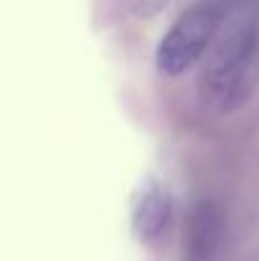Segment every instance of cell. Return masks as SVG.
Segmentation results:
<instances>
[{
	"label": "cell",
	"mask_w": 259,
	"mask_h": 261,
	"mask_svg": "<svg viewBox=\"0 0 259 261\" xmlns=\"http://www.w3.org/2000/svg\"><path fill=\"white\" fill-rule=\"evenodd\" d=\"M257 54L259 15L249 3H237V8L224 18L221 33L201 76L211 107L219 112L244 107L257 82Z\"/></svg>",
	"instance_id": "cell-1"
},
{
	"label": "cell",
	"mask_w": 259,
	"mask_h": 261,
	"mask_svg": "<svg viewBox=\"0 0 259 261\" xmlns=\"http://www.w3.org/2000/svg\"><path fill=\"white\" fill-rule=\"evenodd\" d=\"M219 213L211 203L196 205L191 223H188V254L193 261H206L211 256L216 241H219Z\"/></svg>",
	"instance_id": "cell-4"
},
{
	"label": "cell",
	"mask_w": 259,
	"mask_h": 261,
	"mask_svg": "<svg viewBox=\"0 0 259 261\" xmlns=\"http://www.w3.org/2000/svg\"><path fill=\"white\" fill-rule=\"evenodd\" d=\"M171 0H125V8L135 15V18H153L158 15Z\"/></svg>",
	"instance_id": "cell-5"
},
{
	"label": "cell",
	"mask_w": 259,
	"mask_h": 261,
	"mask_svg": "<svg viewBox=\"0 0 259 261\" xmlns=\"http://www.w3.org/2000/svg\"><path fill=\"white\" fill-rule=\"evenodd\" d=\"M224 5L219 0H201L191 5L163 36L158 46V69L168 76H178L191 69L201 54L216 41L224 25Z\"/></svg>",
	"instance_id": "cell-2"
},
{
	"label": "cell",
	"mask_w": 259,
	"mask_h": 261,
	"mask_svg": "<svg viewBox=\"0 0 259 261\" xmlns=\"http://www.w3.org/2000/svg\"><path fill=\"white\" fill-rule=\"evenodd\" d=\"M173 221V195L166 182L145 180L132 203V228L143 244H155L166 236Z\"/></svg>",
	"instance_id": "cell-3"
}]
</instances>
